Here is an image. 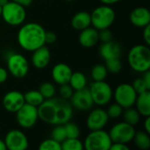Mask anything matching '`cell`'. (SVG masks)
Returning <instances> with one entry per match:
<instances>
[{"mask_svg":"<svg viewBox=\"0 0 150 150\" xmlns=\"http://www.w3.org/2000/svg\"><path fill=\"white\" fill-rule=\"evenodd\" d=\"M4 141L7 149L25 150L29 147V141L26 134L18 129L10 130Z\"/></svg>","mask_w":150,"mask_h":150,"instance_id":"cell-12","label":"cell"},{"mask_svg":"<svg viewBox=\"0 0 150 150\" xmlns=\"http://www.w3.org/2000/svg\"><path fill=\"white\" fill-rule=\"evenodd\" d=\"M98 40L102 43L107 42V41H110V40H112V33L109 30V28L98 31Z\"/></svg>","mask_w":150,"mask_h":150,"instance_id":"cell-37","label":"cell"},{"mask_svg":"<svg viewBox=\"0 0 150 150\" xmlns=\"http://www.w3.org/2000/svg\"><path fill=\"white\" fill-rule=\"evenodd\" d=\"M112 142L109 133L103 129L91 131L83 142L86 150H109Z\"/></svg>","mask_w":150,"mask_h":150,"instance_id":"cell-7","label":"cell"},{"mask_svg":"<svg viewBox=\"0 0 150 150\" xmlns=\"http://www.w3.org/2000/svg\"><path fill=\"white\" fill-rule=\"evenodd\" d=\"M122 54V48L118 42L110 40L101 44L99 47V54L105 60L118 59L120 58Z\"/></svg>","mask_w":150,"mask_h":150,"instance_id":"cell-19","label":"cell"},{"mask_svg":"<svg viewBox=\"0 0 150 150\" xmlns=\"http://www.w3.org/2000/svg\"><path fill=\"white\" fill-rule=\"evenodd\" d=\"M103 4H107V5H112L115 4L119 2H120L121 0H99Z\"/></svg>","mask_w":150,"mask_h":150,"instance_id":"cell-45","label":"cell"},{"mask_svg":"<svg viewBox=\"0 0 150 150\" xmlns=\"http://www.w3.org/2000/svg\"><path fill=\"white\" fill-rule=\"evenodd\" d=\"M73 92H74V90L69 83H64V84L60 85V89H59L60 98H62L63 99L69 100Z\"/></svg>","mask_w":150,"mask_h":150,"instance_id":"cell-35","label":"cell"},{"mask_svg":"<svg viewBox=\"0 0 150 150\" xmlns=\"http://www.w3.org/2000/svg\"><path fill=\"white\" fill-rule=\"evenodd\" d=\"M1 17L9 25L18 26L24 24L26 18V11L24 6L10 0L2 7Z\"/></svg>","mask_w":150,"mask_h":150,"instance_id":"cell-5","label":"cell"},{"mask_svg":"<svg viewBox=\"0 0 150 150\" xmlns=\"http://www.w3.org/2000/svg\"><path fill=\"white\" fill-rule=\"evenodd\" d=\"M8 76H9V72L7 69L0 66V84L4 83L7 81Z\"/></svg>","mask_w":150,"mask_h":150,"instance_id":"cell-41","label":"cell"},{"mask_svg":"<svg viewBox=\"0 0 150 150\" xmlns=\"http://www.w3.org/2000/svg\"><path fill=\"white\" fill-rule=\"evenodd\" d=\"M62 150H83V142L79 138H66L61 142Z\"/></svg>","mask_w":150,"mask_h":150,"instance_id":"cell-28","label":"cell"},{"mask_svg":"<svg viewBox=\"0 0 150 150\" xmlns=\"http://www.w3.org/2000/svg\"><path fill=\"white\" fill-rule=\"evenodd\" d=\"M150 134L147 132L139 131L136 132L134 136V142L137 149L141 150H148L150 149Z\"/></svg>","mask_w":150,"mask_h":150,"instance_id":"cell-24","label":"cell"},{"mask_svg":"<svg viewBox=\"0 0 150 150\" xmlns=\"http://www.w3.org/2000/svg\"><path fill=\"white\" fill-rule=\"evenodd\" d=\"M65 1H69V2H70V1H74V0H65Z\"/></svg>","mask_w":150,"mask_h":150,"instance_id":"cell-49","label":"cell"},{"mask_svg":"<svg viewBox=\"0 0 150 150\" xmlns=\"http://www.w3.org/2000/svg\"><path fill=\"white\" fill-rule=\"evenodd\" d=\"M123 112H124V108L119 104H117L116 102L114 104L110 105L108 106V109L106 110L109 119H118L122 116Z\"/></svg>","mask_w":150,"mask_h":150,"instance_id":"cell-33","label":"cell"},{"mask_svg":"<svg viewBox=\"0 0 150 150\" xmlns=\"http://www.w3.org/2000/svg\"><path fill=\"white\" fill-rule=\"evenodd\" d=\"M24 98L25 103L33 105L35 107H39L45 100L39 90H31L26 91L24 94Z\"/></svg>","mask_w":150,"mask_h":150,"instance_id":"cell-25","label":"cell"},{"mask_svg":"<svg viewBox=\"0 0 150 150\" xmlns=\"http://www.w3.org/2000/svg\"><path fill=\"white\" fill-rule=\"evenodd\" d=\"M57 40V36L53 32H47L46 31V35H45V40L46 43L48 44H53Z\"/></svg>","mask_w":150,"mask_h":150,"instance_id":"cell-39","label":"cell"},{"mask_svg":"<svg viewBox=\"0 0 150 150\" xmlns=\"http://www.w3.org/2000/svg\"><path fill=\"white\" fill-rule=\"evenodd\" d=\"M134 105L141 116L144 118L150 116V91L138 94Z\"/></svg>","mask_w":150,"mask_h":150,"instance_id":"cell-21","label":"cell"},{"mask_svg":"<svg viewBox=\"0 0 150 150\" xmlns=\"http://www.w3.org/2000/svg\"><path fill=\"white\" fill-rule=\"evenodd\" d=\"M40 150H62L61 143L52 138L42 141L39 146Z\"/></svg>","mask_w":150,"mask_h":150,"instance_id":"cell-34","label":"cell"},{"mask_svg":"<svg viewBox=\"0 0 150 150\" xmlns=\"http://www.w3.org/2000/svg\"><path fill=\"white\" fill-rule=\"evenodd\" d=\"M130 148L128 146V144H125V143H120V142H112L110 149L109 150H129Z\"/></svg>","mask_w":150,"mask_h":150,"instance_id":"cell-38","label":"cell"},{"mask_svg":"<svg viewBox=\"0 0 150 150\" xmlns=\"http://www.w3.org/2000/svg\"><path fill=\"white\" fill-rule=\"evenodd\" d=\"M129 18L133 25L139 28H143L150 24L149 10L143 6L136 7L131 11Z\"/></svg>","mask_w":150,"mask_h":150,"instance_id":"cell-17","label":"cell"},{"mask_svg":"<svg viewBox=\"0 0 150 150\" xmlns=\"http://www.w3.org/2000/svg\"><path fill=\"white\" fill-rule=\"evenodd\" d=\"M94 105L105 106L108 105L113 96V91L111 85L104 81H93L89 87Z\"/></svg>","mask_w":150,"mask_h":150,"instance_id":"cell-6","label":"cell"},{"mask_svg":"<svg viewBox=\"0 0 150 150\" xmlns=\"http://www.w3.org/2000/svg\"><path fill=\"white\" fill-rule=\"evenodd\" d=\"M143 127H144V131L147 132L148 134H150V116H149V117H145Z\"/></svg>","mask_w":150,"mask_h":150,"instance_id":"cell-44","label":"cell"},{"mask_svg":"<svg viewBox=\"0 0 150 150\" xmlns=\"http://www.w3.org/2000/svg\"><path fill=\"white\" fill-rule=\"evenodd\" d=\"M69 103L73 108L81 112L90 111L94 105L89 88L87 87L79 91H74L69 98Z\"/></svg>","mask_w":150,"mask_h":150,"instance_id":"cell-13","label":"cell"},{"mask_svg":"<svg viewBox=\"0 0 150 150\" xmlns=\"http://www.w3.org/2000/svg\"><path fill=\"white\" fill-rule=\"evenodd\" d=\"M45 35L46 30L40 24L29 22L21 25L17 34V40L22 49L33 52L46 44Z\"/></svg>","mask_w":150,"mask_h":150,"instance_id":"cell-2","label":"cell"},{"mask_svg":"<svg viewBox=\"0 0 150 150\" xmlns=\"http://www.w3.org/2000/svg\"><path fill=\"white\" fill-rule=\"evenodd\" d=\"M63 126H64L67 138H79L80 137L81 130L76 124L71 122V120H70V121L65 123Z\"/></svg>","mask_w":150,"mask_h":150,"instance_id":"cell-30","label":"cell"},{"mask_svg":"<svg viewBox=\"0 0 150 150\" xmlns=\"http://www.w3.org/2000/svg\"><path fill=\"white\" fill-rule=\"evenodd\" d=\"M68 83L72 87L74 91H79L87 87V77L83 72H72Z\"/></svg>","mask_w":150,"mask_h":150,"instance_id":"cell-23","label":"cell"},{"mask_svg":"<svg viewBox=\"0 0 150 150\" xmlns=\"http://www.w3.org/2000/svg\"><path fill=\"white\" fill-rule=\"evenodd\" d=\"M72 69L71 68L63 62H60L55 64L51 72V76L53 80L55 83L62 85L64 83H68L69 81V78L72 75Z\"/></svg>","mask_w":150,"mask_h":150,"instance_id":"cell-18","label":"cell"},{"mask_svg":"<svg viewBox=\"0 0 150 150\" xmlns=\"http://www.w3.org/2000/svg\"><path fill=\"white\" fill-rule=\"evenodd\" d=\"M15 113L18 126L24 129L32 128L40 120L38 107H35L26 103H25L22 107Z\"/></svg>","mask_w":150,"mask_h":150,"instance_id":"cell-11","label":"cell"},{"mask_svg":"<svg viewBox=\"0 0 150 150\" xmlns=\"http://www.w3.org/2000/svg\"><path fill=\"white\" fill-rule=\"evenodd\" d=\"M116 18L115 11L111 5L102 4L95 8L91 13V25L98 31L110 28Z\"/></svg>","mask_w":150,"mask_h":150,"instance_id":"cell-4","label":"cell"},{"mask_svg":"<svg viewBox=\"0 0 150 150\" xmlns=\"http://www.w3.org/2000/svg\"><path fill=\"white\" fill-rule=\"evenodd\" d=\"M122 115L124 118V121L134 127L138 125L139 122L141 121V114L135 108L129 107V108L124 109Z\"/></svg>","mask_w":150,"mask_h":150,"instance_id":"cell-26","label":"cell"},{"mask_svg":"<svg viewBox=\"0 0 150 150\" xmlns=\"http://www.w3.org/2000/svg\"><path fill=\"white\" fill-rule=\"evenodd\" d=\"M132 85H133L134 91L137 92V94H140V93L147 91H150V89L147 86V84L145 83L142 77H138V78L134 79Z\"/></svg>","mask_w":150,"mask_h":150,"instance_id":"cell-36","label":"cell"},{"mask_svg":"<svg viewBox=\"0 0 150 150\" xmlns=\"http://www.w3.org/2000/svg\"><path fill=\"white\" fill-rule=\"evenodd\" d=\"M51 138L58 142H62L67 137L63 125H55L51 133Z\"/></svg>","mask_w":150,"mask_h":150,"instance_id":"cell-32","label":"cell"},{"mask_svg":"<svg viewBox=\"0 0 150 150\" xmlns=\"http://www.w3.org/2000/svg\"><path fill=\"white\" fill-rule=\"evenodd\" d=\"M6 149H6V146H5L4 141L0 139V150H6Z\"/></svg>","mask_w":150,"mask_h":150,"instance_id":"cell-46","label":"cell"},{"mask_svg":"<svg viewBox=\"0 0 150 150\" xmlns=\"http://www.w3.org/2000/svg\"><path fill=\"white\" fill-rule=\"evenodd\" d=\"M137 95V92L131 83H123L116 87L112 97L117 104L121 105L124 109H127L134 105Z\"/></svg>","mask_w":150,"mask_h":150,"instance_id":"cell-9","label":"cell"},{"mask_svg":"<svg viewBox=\"0 0 150 150\" xmlns=\"http://www.w3.org/2000/svg\"><path fill=\"white\" fill-rule=\"evenodd\" d=\"M32 64L37 69H43L47 68L51 61V52L45 45L33 51Z\"/></svg>","mask_w":150,"mask_h":150,"instance_id":"cell-16","label":"cell"},{"mask_svg":"<svg viewBox=\"0 0 150 150\" xmlns=\"http://www.w3.org/2000/svg\"><path fill=\"white\" fill-rule=\"evenodd\" d=\"M91 76L93 81H104L108 76V71L105 64L97 63L95 64L91 70Z\"/></svg>","mask_w":150,"mask_h":150,"instance_id":"cell-27","label":"cell"},{"mask_svg":"<svg viewBox=\"0 0 150 150\" xmlns=\"http://www.w3.org/2000/svg\"><path fill=\"white\" fill-rule=\"evenodd\" d=\"M11 1L15 2V3H17V4L24 6V7H26V6H29L33 3V0H11Z\"/></svg>","mask_w":150,"mask_h":150,"instance_id":"cell-42","label":"cell"},{"mask_svg":"<svg viewBox=\"0 0 150 150\" xmlns=\"http://www.w3.org/2000/svg\"><path fill=\"white\" fill-rule=\"evenodd\" d=\"M136 130L134 126L123 121L112 126L109 131V135L112 142L128 144L133 142Z\"/></svg>","mask_w":150,"mask_h":150,"instance_id":"cell-10","label":"cell"},{"mask_svg":"<svg viewBox=\"0 0 150 150\" xmlns=\"http://www.w3.org/2000/svg\"><path fill=\"white\" fill-rule=\"evenodd\" d=\"M71 25L75 30L82 31L91 25V13L87 11H79L76 13L71 19Z\"/></svg>","mask_w":150,"mask_h":150,"instance_id":"cell-22","label":"cell"},{"mask_svg":"<svg viewBox=\"0 0 150 150\" xmlns=\"http://www.w3.org/2000/svg\"><path fill=\"white\" fill-rule=\"evenodd\" d=\"M143 40L145 41V44L147 46L150 45V25H148L145 27H143V33H142Z\"/></svg>","mask_w":150,"mask_h":150,"instance_id":"cell-40","label":"cell"},{"mask_svg":"<svg viewBox=\"0 0 150 150\" xmlns=\"http://www.w3.org/2000/svg\"><path fill=\"white\" fill-rule=\"evenodd\" d=\"M8 72L16 78H23L29 72V62L25 56L18 53H11L6 59Z\"/></svg>","mask_w":150,"mask_h":150,"instance_id":"cell-8","label":"cell"},{"mask_svg":"<svg viewBox=\"0 0 150 150\" xmlns=\"http://www.w3.org/2000/svg\"><path fill=\"white\" fill-rule=\"evenodd\" d=\"M25 104L24 94L18 91H10L4 94L2 99L4 108L9 112L15 113Z\"/></svg>","mask_w":150,"mask_h":150,"instance_id":"cell-15","label":"cell"},{"mask_svg":"<svg viewBox=\"0 0 150 150\" xmlns=\"http://www.w3.org/2000/svg\"><path fill=\"white\" fill-rule=\"evenodd\" d=\"M143 74V76H142V79L144 80V82H145V83L147 84V86L149 87L150 89V72L149 70H148V71H146V72H144V73H142Z\"/></svg>","mask_w":150,"mask_h":150,"instance_id":"cell-43","label":"cell"},{"mask_svg":"<svg viewBox=\"0 0 150 150\" xmlns=\"http://www.w3.org/2000/svg\"><path fill=\"white\" fill-rule=\"evenodd\" d=\"M109 117L105 110L102 108H96L90 112L86 118V126L90 131L104 129L108 124Z\"/></svg>","mask_w":150,"mask_h":150,"instance_id":"cell-14","label":"cell"},{"mask_svg":"<svg viewBox=\"0 0 150 150\" xmlns=\"http://www.w3.org/2000/svg\"><path fill=\"white\" fill-rule=\"evenodd\" d=\"M10 0H0V5L3 7L4 5H5L8 2H9Z\"/></svg>","mask_w":150,"mask_h":150,"instance_id":"cell-47","label":"cell"},{"mask_svg":"<svg viewBox=\"0 0 150 150\" xmlns=\"http://www.w3.org/2000/svg\"><path fill=\"white\" fill-rule=\"evenodd\" d=\"M105 68L108 71V73L112 74H118L122 69V62L120 61V58L118 59H111L105 61Z\"/></svg>","mask_w":150,"mask_h":150,"instance_id":"cell-31","label":"cell"},{"mask_svg":"<svg viewBox=\"0 0 150 150\" xmlns=\"http://www.w3.org/2000/svg\"><path fill=\"white\" fill-rule=\"evenodd\" d=\"M78 41L80 45L85 48H91L95 47L99 40H98V31L93 26L87 27L82 31H80L78 36Z\"/></svg>","mask_w":150,"mask_h":150,"instance_id":"cell-20","label":"cell"},{"mask_svg":"<svg viewBox=\"0 0 150 150\" xmlns=\"http://www.w3.org/2000/svg\"><path fill=\"white\" fill-rule=\"evenodd\" d=\"M127 62L133 70L144 73L150 69V49L149 46L138 44L128 52Z\"/></svg>","mask_w":150,"mask_h":150,"instance_id":"cell-3","label":"cell"},{"mask_svg":"<svg viewBox=\"0 0 150 150\" xmlns=\"http://www.w3.org/2000/svg\"><path fill=\"white\" fill-rule=\"evenodd\" d=\"M73 109L69 100L54 97L45 99L38 107L39 119L52 126L64 125L72 120Z\"/></svg>","mask_w":150,"mask_h":150,"instance_id":"cell-1","label":"cell"},{"mask_svg":"<svg viewBox=\"0 0 150 150\" xmlns=\"http://www.w3.org/2000/svg\"><path fill=\"white\" fill-rule=\"evenodd\" d=\"M39 91L45 99L54 98L56 93L55 86L52 83H49V82H45V83H41Z\"/></svg>","mask_w":150,"mask_h":150,"instance_id":"cell-29","label":"cell"},{"mask_svg":"<svg viewBox=\"0 0 150 150\" xmlns=\"http://www.w3.org/2000/svg\"><path fill=\"white\" fill-rule=\"evenodd\" d=\"M1 15H2V6L0 5V18H1Z\"/></svg>","mask_w":150,"mask_h":150,"instance_id":"cell-48","label":"cell"}]
</instances>
